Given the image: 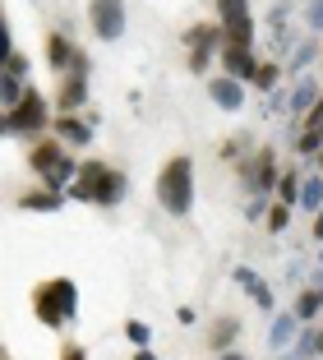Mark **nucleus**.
Segmentation results:
<instances>
[{"instance_id":"f257e3e1","label":"nucleus","mask_w":323,"mask_h":360,"mask_svg":"<svg viewBox=\"0 0 323 360\" xmlns=\"http://www.w3.org/2000/svg\"><path fill=\"white\" fill-rule=\"evenodd\" d=\"M32 314L42 319L46 328H65L79 314V286L70 277H46L32 286Z\"/></svg>"},{"instance_id":"f03ea898","label":"nucleus","mask_w":323,"mask_h":360,"mask_svg":"<svg viewBox=\"0 0 323 360\" xmlns=\"http://www.w3.org/2000/svg\"><path fill=\"white\" fill-rule=\"evenodd\" d=\"M157 203L171 217H189V208H194V162L185 153L162 167V176H157Z\"/></svg>"},{"instance_id":"7ed1b4c3","label":"nucleus","mask_w":323,"mask_h":360,"mask_svg":"<svg viewBox=\"0 0 323 360\" xmlns=\"http://www.w3.org/2000/svg\"><path fill=\"white\" fill-rule=\"evenodd\" d=\"M51 125V106H46V97L37 93V88H28V97H23L14 111H5V134H42V129Z\"/></svg>"},{"instance_id":"20e7f679","label":"nucleus","mask_w":323,"mask_h":360,"mask_svg":"<svg viewBox=\"0 0 323 360\" xmlns=\"http://www.w3.org/2000/svg\"><path fill=\"white\" fill-rule=\"evenodd\" d=\"M217 23H222V32H227V46H254L250 0H217Z\"/></svg>"},{"instance_id":"39448f33","label":"nucleus","mask_w":323,"mask_h":360,"mask_svg":"<svg viewBox=\"0 0 323 360\" xmlns=\"http://www.w3.org/2000/svg\"><path fill=\"white\" fill-rule=\"evenodd\" d=\"M88 23H93L97 42H120L125 37V0H88Z\"/></svg>"},{"instance_id":"423d86ee","label":"nucleus","mask_w":323,"mask_h":360,"mask_svg":"<svg viewBox=\"0 0 323 360\" xmlns=\"http://www.w3.org/2000/svg\"><path fill=\"white\" fill-rule=\"evenodd\" d=\"M51 125H56V139H61L65 148H88L93 143V120H79L74 111H61Z\"/></svg>"},{"instance_id":"0eeeda50","label":"nucleus","mask_w":323,"mask_h":360,"mask_svg":"<svg viewBox=\"0 0 323 360\" xmlns=\"http://www.w3.org/2000/svg\"><path fill=\"white\" fill-rule=\"evenodd\" d=\"M236 286H240V291H245V296H250L259 309H268V314L277 309V296H272V286L263 282V277L254 273V268H245V264H240V268H236Z\"/></svg>"},{"instance_id":"6e6552de","label":"nucleus","mask_w":323,"mask_h":360,"mask_svg":"<svg viewBox=\"0 0 323 360\" xmlns=\"http://www.w3.org/2000/svg\"><path fill=\"white\" fill-rule=\"evenodd\" d=\"M259 60H254V46H222V75L240 79V84H250Z\"/></svg>"},{"instance_id":"1a4fd4ad","label":"nucleus","mask_w":323,"mask_h":360,"mask_svg":"<svg viewBox=\"0 0 323 360\" xmlns=\"http://www.w3.org/2000/svg\"><path fill=\"white\" fill-rule=\"evenodd\" d=\"M106 171H111V167H106V162H97V158H93V162H84V167H79V180H74L65 194H70V199L93 203V199H97V185L106 180Z\"/></svg>"},{"instance_id":"9d476101","label":"nucleus","mask_w":323,"mask_h":360,"mask_svg":"<svg viewBox=\"0 0 323 360\" xmlns=\"http://www.w3.org/2000/svg\"><path fill=\"white\" fill-rule=\"evenodd\" d=\"M208 97L222 106V111H240V106H245V84L231 79V75H213L208 79Z\"/></svg>"},{"instance_id":"9b49d317","label":"nucleus","mask_w":323,"mask_h":360,"mask_svg":"<svg viewBox=\"0 0 323 360\" xmlns=\"http://www.w3.org/2000/svg\"><path fill=\"white\" fill-rule=\"evenodd\" d=\"M245 176H250L254 194H277V162H272V148H263L259 158H254V167H245Z\"/></svg>"},{"instance_id":"f8f14e48","label":"nucleus","mask_w":323,"mask_h":360,"mask_svg":"<svg viewBox=\"0 0 323 360\" xmlns=\"http://www.w3.org/2000/svg\"><path fill=\"white\" fill-rule=\"evenodd\" d=\"M296 338H300V314H296V309H281V314H272L268 347H272V351H286Z\"/></svg>"},{"instance_id":"ddd939ff","label":"nucleus","mask_w":323,"mask_h":360,"mask_svg":"<svg viewBox=\"0 0 323 360\" xmlns=\"http://www.w3.org/2000/svg\"><path fill=\"white\" fill-rule=\"evenodd\" d=\"M314 60H323V42H319V32H310V37H300V42L291 46V56H286V70H291V75L300 79Z\"/></svg>"},{"instance_id":"4468645a","label":"nucleus","mask_w":323,"mask_h":360,"mask_svg":"<svg viewBox=\"0 0 323 360\" xmlns=\"http://www.w3.org/2000/svg\"><path fill=\"white\" fill-rule=\"evenodd\" d=\"M323 97V88H319V79H310V75H300L296 79V88H291V97H286V106H291V116H310V106Z\"/></svg>"},{"instance_id":"2eb2a0df","label":"nucleus","mask_w":323,"mask_h":360,"mask_svg":"<svg viewBox=\"0 0 323 360\" xmlns=\"http://www.w3.org/2000/svg\"><path fill=\"white\" fill-rule=\"evenodd\" d=\"M61 111H84L88 106V75H61Z\"/></svg>"},{"instance_id":"dca6fc26","label":"nucleus","mask_w":323,"mask_h":360,"mask_svg":"<svg viewBox=\"0 0 323 360\" xmlns=\"http://www.w3.org/2000/svg\"><path fill=\"white\" fill-rule=\"evenodd\" d=\"M61 158H65V143H61V139H37V143H32V153H28V167L37 171V176H46V171H51Z\"/></svg>"},{"instance_id":"f3484780","label":"nucleus","mask_w":323,"mask_h":360,"mask_svg":"<svg viewBox=\"0 0 323 360\" xmlns=\"http://www.w3.org/2000/svg\"><path fill=\"white\" fill-rule=\"evenodd\" d=\"M74 51H79V46H74L70 37H65V32H51V37H46V65H51L56 75H70Z\"/></svg>"},{"instance_id":"a211bd4d","label":"nucleus","mask_w":323,"mask_h":360,"mask_svg":"<svg viewBox=\"0 0 323 360\" xmlns=\"http://www.w3.org/2000/svg\"><path fill=\"white\" fill-rule=\"evenodd\" d=\"M125 190H129V180H125V171H106V180L97 185V208H115V203H125Z\"/></svg>"},{"instance_id":"6ab92c4d","label":"nucleus","mask_w":323,"mask_h":360,"mask_svg":"<svg viewBox=\"0 0 323 360\" xmlns=\"http://www.w3.org/2000/svg\"><path fill=\"white\" fill-rule=\"evenodd\" d=\"M61 203H65V190H28V194H19V208L23 212H61Z\"/></svg>"},{"instance_id":"aec40b11","label":"nucleus","mask_w":323,"mask_h":360,"mask_svg":"<svg viewBox=\"0 0 323 360\" xmlns=\"http://www.w3.org/2000/svg\"><path fill=\"white\" fill-rule=\"evenodd\" d=\"M217 42H227L222 23H194V28L185 32V46H189V51H198V46H213V51H217Z\"/></svg>"},{"instance_id":"412c9836","label":"nucleus","mask_w":323,"mask_h":360,"mask_svg":"<svg viewBox=\"0 0 323 360\" xmlns=\"http://www.w3.org/2000/svg\"><path fill=\"white\" fill-rule=\"evenodd\" d=\"M236 333H240V319H236V314H222L217 323H213V338H208V347H213V351H231Z\"/></svg>"},{"instance_id":"4be33fe9","label":"nucleus","mask_w":323,"mask_h":360,"mask_svg":"<svg viewBox=\"0 0 323 360\" xmlns=\"http://www.w3.org/2000/svg\"><path fill=\"white\" fill-rule=\"evenodd\" d=\"M268 32H272V51L277 56H291V37H286V5H277L272 10V19H268Z\"/></svg>"},{"instance_id":"5701e85b","label":"nucleus","mask_w":323,"mask_h":360,"mask_svg":"<svg viewBox=\"0 0 323 360\" xmlns=\"http://www.w3.org/2000/svg\"><path fill=\"white\" fill-rule=\"evenodd\" d=\"M300 185H305V176L296 167H286L277 176V203H291V208H296V203H300Z\"/></svg>"},{"instance_id":"b1692460","label":"nucleus","mask_w":323,"mask_h":360,"mask_svg":"<svg viewBox=\"0 0 323 360\" xmlns=\"http://www.w3.org/2000/svg\"><path fill=\"white\" fill-rule=\"evenodd\" d=\"M296 314H300V323H310V319H319L323 314V291H319V286H305V291H300V296H296Z\"/></svg>"},{"instance_id":"393cba45","label":"nucleus","mask_w":323,"mask_h":360,"mask_svg":"<svg viewBox=\"0 0 323 360\" xmlns=\"http://www.w3.org/2000/svg\"><path fill=\"white\" fill-rule=\"evenodd\" d=\"M23 97H28V84H23V79L0 75V106H5V111H14V106H19Z\"/></svg>"},{"instance_id":"a878e982","label":"nucleus","mask_w":323,"mask_h":360,"mask_svg":"<svg viewBox=\"0 0 323 360\" xmlns=\"http://www.w3.org/2000/svg\"><path fill=\"white\" fill-rule=\"evenodd\" d=\"M277 79H281V65L277 60H259V70H254L250 84L259 88V93H277Z\"/></svg>"},{"instance_id":"bb28decb","label":"nucleus","mask_w":323,"mask_h":360,"mask_svg":"<svg viewBox=\"0 0 323 360\" xmlns=\"http://www.w3.org/2000/svg\"><path fill=\"white\" fill-rule=\"evenodd\" d=\"M296 153H300V158H319L323 153V129H296Z\"/></svg>"},{"instance_id":"cd10ccee","label":"nucleus","mask_w":323,"mask_h":360,"mask_svg":"<svg viewBox=\"0 0 323 360\" xmlns=\"http://www.w3.org/2000/svg\"><path fill=\"white\" fill-rule=\"evenodd\" d=\"M300 208H310V212L323 208V176H305V185H300Z\"/></svg>"},{"instance_id":"c85d7f7f","label":"nucleus","mask_w":323,"mask_h":360,"mask_svg":"<svg viewBox=\"0 0 323 360\" xmlns=\"http://www.w3.org/2000/svg\"><path fill=\"white\" fill-rule=\"evenodd\" d=\"M263 222H268V231H277V236H281V231H286V222H291V203H272Z\"/></svg>"},{"instance_id":"c756f323","label":"nucleus","mask_w":323,"mask_h":360,"mask_svg":"<svg viewBox=\"0 0 323 360\" xmlns=\"http://www.w3.org/2000/svg\"><path fill=\"white\" fill-rule=\"evenodd\" d=\"M125 338L134 342V347H148V342H153V328H148L144 319H129V323H125Z\"/></svg>"},{"instance_id":"7c9ffc66","label":"nucleus","mask_w":323,"mask_h":360,"mask_svg":"<svg viewBox=\"0 0 323 360\" xmlns=\"http://www.w3.org/2000/svg\"><path fill=\"white\" fill-rule=\"evenodd\" d=\"M213 56H217L213 46H198V51H189V70H194V75H208V70H213Z\"/></svg>"},{"instance_id":"2f4dec72","label":"nucleus","mask_w":323,"mask_h":360,"mask_svg":"<svg viewBox=\"0 0 323 360\" xmlns=\"http://www.w3.org/2000/svg\"><path fill=\"white\" fill-rule=\"evenodd\" d=\"M0 70H5V75H14V79H23V75H28V60L14 51V56H5V60H0Z\"/></svg>"},{"instance_id":"473e14b6","label":"nucleus","mask_w":323,"mask_h":360,"mask_svg":"<svg viewBox=\"0 0 323 360\" xmlns=\"http://www.w3.org/2000/svg\"><path fill=\"white\" fill-rule=\"evenodd\" d=\"M245 217H250V222H259V217H268V194H254V199L245 203Z\"/></svg>"},{"instance_id":"72a5a7b5","label":"nucleus","mask_w":323,"mask_h":360,"mask_svg":"<svg viewBox=\"0 0 323 360\" xmlns=\"http://www.w3.org/2000/svg\"><path fill=\"white\" fill-rule=\"evenodd\" d=\"M305 23H310V32H323V0H310V10H305Z\"/></svg>"},{"instance_id":"f704fd0d","label":"nucleus","mask_w":323,"mask_h":360,"mask_svg":"<svg viewBox=\"0 0 323 360\" xmlns=\"http://www.w3.org/2000/svg\"><path fill=\"white\" fill-rule=\"evenodd\" d=\"M5 56H14V32H10V23L0 28V60H5Z\"/></svg>"},{"instance_id":"c9c22d12","label":"nucleus","mask_w":323,"mask_h":360,"mask_svg":"<svg viewBox=\"0 0 323 360\" xmlns=\"http://www.w3.org/2000/svg\"><path fill=\"white\" fill-rule=\"evenodd\" d=\"M314 240H319V245H323V208H319V212H314Z\"/></svg>"},{"instance_id":"e433bc0d","label":"nucleus","mask_w":323,"mask_h":360,"mask_svg":"<svg viewBox=\"0 0 323 360\" xmlns=\"http://www.w3.org/2000/svg\"><path fill=\"white\" fill-rule=\"evenodd\" d=\"M61 360H88V356H84L79 347H65V351H61Z\"/></svg>"},{"instance_id":"4c0bfd02","label":"nucleus","mask_w":323,"mask_h":360,"mask_svg":"<svg viewBox=\"0 0 323 360\" xmlns=\"http://www.w3.org/2000/svg\"><path fill=\"white\" fill-rule=\"evenodd\" d=\"M217 360H250V356H240V351H217Z\"/></svg>"},{"instance_id":"58836bf2","label":"nucleus","mask_w":323,"mask_h":360,"mask_svg":"<svg viewBox=\"0 0 323 360\" xmlns=\"http://www.w3.org/2000/svg\"><path fill=\"white\" fill-rule=\"evenodd\" d=\"M134 360H157V356H153V351H148V347H139V356H134Z\"/></svg>"},{"instance_id":"ea45409f","label":"nucleus","mask_w":323,"mask_h":360,"mask_svg":"<svg viewBox=\"0 0 323 360\" xmlns=\"http://www.w3.org/2000/svg\"><path fill=\"white\" fill-rule=\"evenodd\" d=\"M277 360H305V356H300V351H296V347H291V356H286V351H281V356H277Z\"/></svg>"},{"instance_id":"a19ab883","label":"nucleus","mask_w":323,"mask_h":360,"mask_svg":"<svg viewBox=\"0 0 323 360\" xmlns=\"http://www.w3.org/2000/svg\"><path fill=\"white\" fill-rule=\"evenodd\" d=\"M319 356H323V328H319Z\"/></svg>"},{"instance_id":"79ce46f5","label":"nucleus","mask_w":323,"mask_h":360,"mask_svg":"<svg viewBox=\"0 0 323 360\" xmlns=\"http://www.w3.org/2000/svg\"><path fill=\"white\" fill-rule=\"evenodd\" d=\"M314 162H319V171H323V153H319V158H314Z\"/></svg>"},{"instance_id":"37998d69","label":"nucleus","mask_w":323,"mask_h":360,"mask_svg":"<svg viewBox=\"0 0 323 360\" xmlns=\"http://www.w3.org/2000/svg\"><path fill=\"white\" fill-rule=\"evenodd\" d=\"M319 268H323V250H319Z\"/></svg>"}]
</instances>
